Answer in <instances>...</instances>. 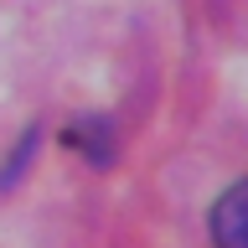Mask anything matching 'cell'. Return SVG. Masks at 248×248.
I'll use <instances>...</instances> for the list:
<instances>
[{
  "label": "cell",
  "mask_w": 248,
  "mask_h": 248,
  "mask_svg": "<svg viewBox=\"0 0 248 248\" xmlns=\"http://www.w3.org/2000/svg\"><path fill=\"white\" fill-rule=\"evenodd\" d=\"M212 243L217 248H248V181H232L212 207Z\"/></svg>",
  "instance_id": "1"
}]
</instances>
